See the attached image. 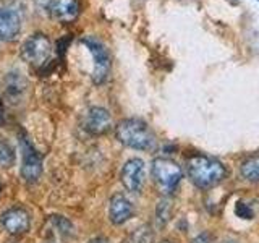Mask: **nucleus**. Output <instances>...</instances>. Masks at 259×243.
Instances as JSON below:
<instances>
[{
  "label": "nucleus",
  "mask_w": 259,
  "mask_h": 243,
  "mask_svg": "<svg viewBox=\"0 0 259 243\" xmlns=\"http://www.w3.org/2000/svg\"><path fill=\"white\" fill-rule=\"evenodd\" d=\"M190 180L201 190L212 188L227 177V169L221 160L209 156H193L186 162Z\"/></svg>",
  "instance_id": "nucleus-1"
},
{
  "label": "nucleus",
  "mask_w": 259,
  "mask_h": 243,
  "mask_svg": "<svg viewBox=\"0 0 259 243\" xmlns=\"http://www.w3.org/2000/svg\"><path fill=\"white\" fill-rule=\"evenodd\" d=\"M117 140L126 148L138 151H151L156 148V136L149 125L141 118H125L115 128Z\"/></svg>",
  "instance_id": "nucleus-2"
},
{
  "label": "nucleus",
  "mask_w": 259,
  "mask_h": 243,
  "mask_svg": "<svg viewBox=\"0 0 259 243\" xmlns=\"http://www.w3.org/2000/svg\"><path fill=\"white\" fill-rule=\"evenodd\" d=\"M51 54L52 43L44 32H36L21 44V59L32 67H42L51 59Z\"/></svg>",
  "instance_id": "nucleus-3"
},
{
  "label": "nucleus",
  "mask_w": 259,
  "mask_h": 243,
  "mask_svg": "<svg viewBox=\"0 0 259 243\" xmlns=\"http://www.w3.org/2000/svg\"><path fill=\"white\" fill-rule=\"evenodd\" d=\"M152 178L162 191H174L182 180V169L168 157H156L152 160Z\"/></svg>",
  "instance_id": "nucleus-4"
},
{
  "label": "nucleus",
  "mask_w": 259,
  "mask_h": 243,
  "mask_svg": "<svg viewBox=\"0 0 259 243\" xmlns=\"http://www.w3.org/2000/svg\"><path fill=\"white\" fill-rule=\"evenodd\" d=\"M81 43L88 47V51L91 52V57H93L91 78L94 81V85H102L104 81L109 78V73H110V55L107 52V49H105V46L96 37H84Z\"/></svg>",
  "instance_id": "nucleus-5"
},
{
  "label": "nucleus",
  "mask_w": 259,
  "mask_h": 243,
  "mask_svg": "<svg viewBox=\"0 0 259 243\" xmlns=\"http://www.w3.org/2000/svg\"><path fill=\"white\" fill-rule=\"evenodd\" d=\"M39 12H46L60 23H70L78 18V0H34Z\"/></svg>",
  "instance_id": "nucleus-6"
},
{
  "label": "nucleus",
  "mask_w": 259,
  "mask_h": 243,
  "mask_svg": "<svg viewBox=\"0 0 259 243\" xmlns=\"http://www.w3.org/2000/svg\"><path fill=\"white\" fill-rule=\"evenodd\" d=\"M21 152H23V164H21V177L24 182L36 183L42 175V156L34 149L28 140H21Z\"/></svg>",
  "instance_id": "nucleus-7"
},
{
  "label": "nucleus",
  "mask_w": 259,
  "mask_h": 243,
  "mask_svg": "<svg viewBox=\"0 0 259 243\" xmlns=\"http://www.w3.org/2000/svg\"><path fill=\"white\" fill-rule=\"evenodd\" d=\"M120 178H121V183H123V186L128 191L140 193L144 186V178H146L144 162L138 157L130 159L123 166V169H121Z\"/></svg>",
  "instance_id": "nucleus-8"
},
{
  "label": "nucleus",
  "mask_w": 259,
  "mask_h": 243,
  "mask_svg": "<svg viewBox=\"0 0 259 243\" xmlns=\"http://www.w3.org/2000/svg\"><path fill=\"white\" fill-rule=\"evenodd\" d=\"M2 222L4 229L12 233V235H21V233H26L31 227V216L26 209L23 208H12L5 211L2 214Z\"/></svg>",
  "instance_id": "nucleus-9"
},
{
  "label": "nucleus",
  "mask_w": 259,
  "mask_h": 243,
  "mask_svg": "<svg viewBox=\"0 0 259 243\" xmlns=\"http://www.w3.org/2000/svg\"><path fill=\"white\" fill-rule=\"evenodd\" d=\"M21 31V16L13 8L0 7V43H10Z\"/></svg>",
  "instance_id": "nucleus-10"
},
{
  "label": "nucleus",
  "mask_w": 259,
  "mask_h": 243,
  "mask_svg": "<svg viewBox=\"0 0 259 243\" xmlns=\"http://www.w3.org/2000/svg\"><path fill=\"white\" fill-rule=\"evenodd\" d=\"M112 127V117L107 109L94 105L84 115V130L91 135H104Z\"/></svg>",
  "instance_id": "nucleus-11"
},
{
  "label": "nucleus",
  "mask_w": 259,
  "mask_h": 243,
  "mask_svg": "<svg viewBox=\"0 0 259 243\" xmlns=\"http://www.w3.org/2000/svg\"><path fill=\"white\" fill-rule=\"evenodd\" d=\"M133 216V205L125 194H113L110 199V206H109V217L110 222L115 225L125 224L130 217Z\"/></svg>",
  "instance_id": "nucleus-12"
},
{
  "label": "nucleus",
  "mask_w": 259,
  "mask_h": 243,
  "mask_svg": "<svg viewBox=\"0 0 259 243\" xmlns=\"http://www.w3.org/2000/svg\"><path fill=\"white\" fill-rule=\"evenodd\" d=\"M26 79L21 76V73L18 71H12L8 73L5 78V94L12 102L20 101L23 94L26 93Z\"/></svg>",
  "instance_id": "nucleus-13"
},
{
  "label": "nucleus",
  "mask_w": 259,
  "mask_h": 243,
  "mask_svg": "<svg viewBox=\"0 0 259 243\" xmlns=\"http://www.w3.org/2000/svg\"><path fill=\"white\" fill-rule=\"evenodd\" d=\"M240 172L243 178L251 183H259V157H249L241 164Z\"/></svg>",
  "instance_id": "nucleus-14"
},
{
  "label": "nucleus",
  "mask_w": 259,
  "mask_h": 243,
  "mask_svg": "<svg viewBox=\"0 0 259 243\" xmlns=\"http://www.w3.org/2000/svg\"><path fill=\"white\" fill-rule=\"evenodd\" d=\"M15 151L7 141L0 140V167H12L15 164Z\"/></svg>",
  "instance_id": "nucleus-15"
},
{
  "label": "nucleus",
  "mask_w": 259,
  "mask_h": 243,
  "mask_svg": "<svg viewBox=\"0 0 259 243\" xmlns=\"http://www.w3.org/2000/svg\"><path fill=\"white\" fill-rule=\"evenodd\" d=\"M52 222L62 235H71L73 233V225L70 224L68 219H65L63 216H52Z\"/></svg>",
  "instance_id": "nucleus-16"
},
{
  "label": "nucleus",
  "mask_w": 259,
  "mask_h": 243,
  "mask_svg": "<svg viewBox=\"0 0 259 243\" xmlns=\"http://www.w3.org/2000/svg\"><path fill=\"white\" fill-rule=\"evenodd\" d=\"M235 213H237V216L243 217V219H251L253 217V213H251V209L245 205V202H238L237 205V209H235Z\"/></svg>",
  "instance_id": "nucleus-17"
},
{
  "label": "nucleus",
  "mask_w": 259,
  "mask_h": 243,
  "mask_svg": "<svg viewBox=\"0 0 259 243\" xmlns=\"http://www.w3.org/2000/svg\"><path fill=\"white\" fill-rule=\"evenodd\" d=\"M193 243H209V241H207L206 235H199V237H196V238L193 240Z\"/></svg>",
  "instance_id": "nucleus-18"
},
{
  "label": "nucleus",
  "mask_w": 259,
  "mask_h": 243,
  "mask_svg": "<svg viewBox=\"0 0 259 243\" xmlns=\"http://www.w3.org/2000/svg\"><path fill=\"white\" fill-rule=\"evenodd\" d=\"M89 243H109L105 238H102V237H97V238H93Z\"/></svg>",
  "instance_id": "nucleus-19"
},
{
  "label": "nucleus",
  "mask_w": 259,
  "mask_h": 243,
  "mask_svg": "<svg viewBox=\"0 0 259 243\" xmlns=\"http://www.w3.org/2000/svg\"><path fill=\"white\" fill-rule=\"evenodd\" d=\"M222 243H237V241H232V240H225V241H222Z\"/></svg>",
  "instance_id": "nucleus-20"
},
{
  "label": "nucleus",
  "mask_w": 259,
  "mask_h": 243,
  "mask_svg": "<svg viewBox=\"0 0 259 243\" xmlns=\"http://www.w3.org/2000/svg\"><path fill=\"white\" fill-rule=\"evenodd\" d=\"M162 243H172V241H168V240H165V241H162Z\"/></svg>",
  "instance_id": "nucleus-21"
},
{
  "label": "nucleus",
  "mask_w": 259,
  "mask_h": 243,
  "mask_svg": "<svg viewBox=\"0 0 259 243\" xmlns=\"http://www.w3.org/2000/svg\"><path fill=\"white\" fill-rule=\"evenodd\" d=\"M0 191H2V182H0Z\"/></svg>",
  "instance_id": "nucleus-22"
}]
</instances>
